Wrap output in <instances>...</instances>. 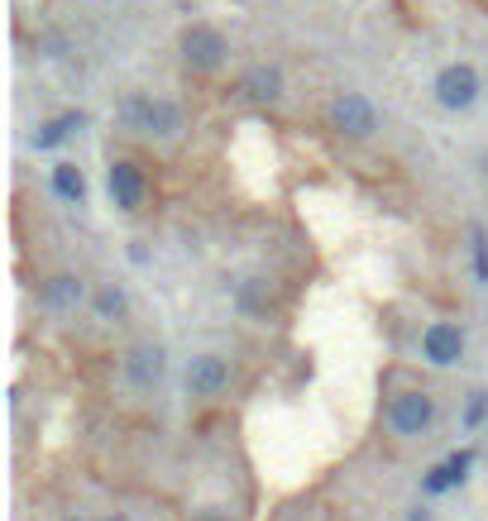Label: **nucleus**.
Returning a JSON list of instances; mask_svg holds the SVG:
<instances>
[{
    "label": "nucleus",
    "mask_w": 488,
    "mask_h": 521,
    "mask_svg": "<svg viewBox=\"0 0 488 521\" xmlns=\"http://www.w3.org/2000/svg\"><path fill=\"white\" fill-rule=\"evenodd\" d=\"M125 125L139 134H154V139H173L182 130V106L163 101V96H130L125 101Z\"/></svg>",
    "instance_id": "f257e3e1"
},
{
    "label": "nucleus",
    "mask_w": 488,
    "mask_h": 521,
    "mask_svg": "<svg viewBox=\"0 0 488 521\" xmlns=\"http://www.w3.org/2000/svg\"><path fill=\"white\" fill-rule=\"evenodd\" d=\"M326 125H331L340 139H369L378 130V106L359 91H345L326 106Z\"/></svg>",
    "instance_id": "f03ea898"
},
{
    "label": "nucleus",
    "mask_w": 488,
    "mask_h": 521,
    "mask_svg": "<svg viewBox=\"0 0 488 521\" xmlns=\"http://www.w3.org/2000/svg\"><path fill=\"white\" fill-rule=\"evenodd\" d=\"M225 58H230V44H225L221 29H211V24H192L187 34H182V63L187 72H197V77H211V72H221Z\"/></svg>",
    "instance_id": "7ed1b4c3"
},
{
    "label": "nucleus",
    "mask_w": 488,
    "mask_h": 521,
    "mask_svg": "<svg viewBox=\"0 0 488 521\" xmlns=\"http://www.w3.org/2000/svg\"><path fill=\"white\" fill-rule=\"evenodd\" d=\"M431 421H436V397L422 388L412 392H398L393 402H388V426L398 435H407V440H417V435L431 431Z\"/></svg>",
    "instance_id": "20e7f679"
},
{
    "label": "nucleus",
    "mask_w": 488,
    "mask_h": 521,
    "mask_svg": "<svg viewBox=\"0 0 488 521\" xmlns=\"http://www.w3.org/2000/svg\"><path fill=\"white\" fill-rule=\"evenodd\" d=\"M431 91H436V101H441L445 110H469L474 101H479V72L469 63H445L441 72H436V82H431Z\"/></svg>",
    "instance_id": "39448f33"
},
{
    "label": "nucleus",
    "mask_w": 488,
    "mask_h": 521,
    "mask_svg": "<svg viewBox=\"0 0 488 521\" xmlns=\"http://www.w3.org/2000/svg\"><path fill=\"white\" fill-rule=\"evenodd\" d=\"M106 192H111V201L120 206V211H139V206H144V192H149V177H144L139 163L115 158L111 173H106Z\"/></svg>",
    "instance_id": "423d86ee"
},
{
    "label": "nucleus",
    "mask_w": 488,
    "mask_h": 521,
    "mask_svg": "<svg viewBox=\"0 0 488 521\" xmlns=\"http://www.w3.org/2000/svg\"><path fill=\"white\" fill-rule=\"evenodd\" d=\"M422 354H426V364H436V369L460 364L465 359V330L450 326V321H431L422 330Z\"/></svg>",
    "instance_id": "0eeeda50"
},
{
    "label": "nucleus",
    "mask_w": 488,
    "mask_h": 521,
    "mask_svg": "<svg viewBox=\"0 0 488 521\" xmlns=\"http://www.w3.org/2000/svg\"><path fill=\"white\" fill-rule=\"evenodd\" d=\"M125 378H130L134 388H154L163 383V373H168V349L154 345V340H144V345H130L125 349Z\"/></svg>",
    "instance_id": "6e6552de"
},
{
    "label": "nucleus",
    "mask_w": 488,
    "mask_h": 521,
    "mask_svg": "<svg viewBox=\"0 0 488 521\" xmlns=\"http://www.w3.org/2000/svg\"><path fill=\"white\" fill-rule=\"evenodd\" d=\"M225 388H230V364L221 354H197L187 364V392L192 397H221Z\"/></svg>",
    "instance_id": "1a4fd4ad"
},
{
    "label": "nucleus",
    "mask_w": 488,
    "mask_h": 521,
    "mask_svg": "<svg viewBox=\"0 0 488 521\" xmlns=\"http://www.w3.org/2000/svg\"><path fill=\"white\" fill-rule=\"evenodd\" d=\"M240 96L249 106H273L283 96V67L273 63H254L249 72L240 77Z\"/></svg>",
    "instance_id": "9d476101"
},
{
    "label": "nucleus",
    "mask_w": 488,
    "mask_h": 521,
    "mask_svg": "<svg viewBox=\"0 0 488 521\" xmlns=\"http://www.w3.org/2000/svg\"><path fill=\"white\" fill-rule=\"evenodd\" d=\"M82 297H87V283H82L77 273H53V278L39 283V302H44L48 311H77Z\"/></svg>",
    "instance_id": "9b49d317"
},
{
    "label": "nucleus",
    "mask_w": 488,
    "mask_h": 521,
    "mask_svg": "<svg viewBox=\"0 0 488 521\" xmlns=\"http://www.w3.org/2000/svg\"><path fill=\"white\" fill-rule=\"evenodd\" d=\"M82 125H87V115H82V110L53 115V120H44V125H39V134H34V149H58L67 134H82Z\"/></svg>",
    "instance_id": "f8f14e48"
},
{
    "label": "nucleus",
    "mask_w": 488,
    "mask_h": 521,
    "mask_svg": "<svg viewBox=\"0 0 488 521\" xmlns=\"http://www.w3.org/2000/svg\"><path fill=\"white\" fill-rule=\"evenodd\" d=\"M53 192L63 196V201H72V206H82L87 201V173L77 163H58L53 168Z\"/></svg>",
    "instance_id": "ddd939ff"
},
{
    "label": "nucleus",
    "mask_w": 488,
    "mask_h": 521,
    "mask_svg": "<svg viewBox=\"0 0 488 521\" xmlns=\"http://www.w3.org/2000/svg\"><path fill=\"white\" fill-rule=\"evenodd\" d=\"M125 311H130V297H125L120 283H106L96 292V316H101V321H120Z\"/></svg>",
    "instance_id": "4468645a"
},
{
    "label": "nucleus",
    "mask_w": 488,
    "mask_h": 521,
    "mask_svg": "<svg viewBox=\"0 0 488 521\" xmlns=\"http://www.w3.org/2000/svg\"><path fill=\"white\" fill-rule=\"evenodd\" d=\"M268 302H273V292H268L264 278H244L240 283V311L259 316V311H268Z\"/></svg>",
    "instance_id": "2eb2a0df"
},
{
    "label": "nucleus",
    "mask_w": 488,
    "mask_h": 521,
    "mask_svg": "<svg viewBox=\"0 0 488 521\" xmlns=\"http://www.w3.org/2000/svg\"><path fill=\"white\" fill-rule=\"evenodd\" d=\"M469 239H474V278H479V283H488V235L474 225V230H469Z\"/></svg>",
    "instance_id": "dca6fc26"
},
{
    "label": "nucleus",
    "mask_w": 488,
    "mask_h": 521,
    "mask_svg": "<svg viewBox=\"0 0 488 521\" xmlns=\"http://www.w3.org/2000/svg\"><path fill=\"white\" fill-rule=\"evenodd\" d=\"M484 412H488V392L474 388L469 392V402H465V431H474V426L484 421Z\"/></svg>",
    "instance_id": "f3484780"
},
{
    "label": "nucleus",
    "mask_w": 488,
    "mask_h": 521,
    "mask_svg": "<svg viewBox=\"0 0 488 521\" xmlns=\"http://www.w3.org/2000/svg\"><path fill=\"white\" fill-rule=\"evenodd\" d=\"M445 469H450V478H455V488L469 478V469H474V450H460V455L445 459Z\"/></svg>",
    "instance_id": "a211bd4d"
},
{
    "label": "nucleus",
    "mask_w": 488,
    "mask_h": 521,
    "mask_svg": "<svg viewBox=\"0 0 488 521\" xmlns=\"http://www.w3.org/2000/svg\"><path fill=\"white\" fill-rule=\"evenodd\" d=\"M445 488H455V478H450V469H445V464H436V469L426 474V493H445Z\"/></svg>",
    "instance_id": "6ab92c4d"
},
{
    "label": "nucleus",
    "mask_w": 488,
    "mask_h": 521,
    "mask_svg": "<svg viewBox=\"0 0 488 521\" xmlns=\"http://www.w3.org/2000/svg\"><path fill=\"white\" fill-rule=\"evenodd\" d=\"M101 521H130V517H120V512H111V517H101Z\"/></svg>",
    "instance_id": "aec40b11"
},
{
    "label": "nucleus",
    "mask_w": 488,
    "mask_h": 521,
    "mask_svg": "<svg viewBox=\"0 0 488 521\" xmlns=\"http://www.w3.org/2000/svg\"><path fill=\"white\" fill-rule=\"evenodd\" d=\"M67 521H87V517H67Z\"/></svg>",
    "instance_id": "412c9836"
}]
</instances>
